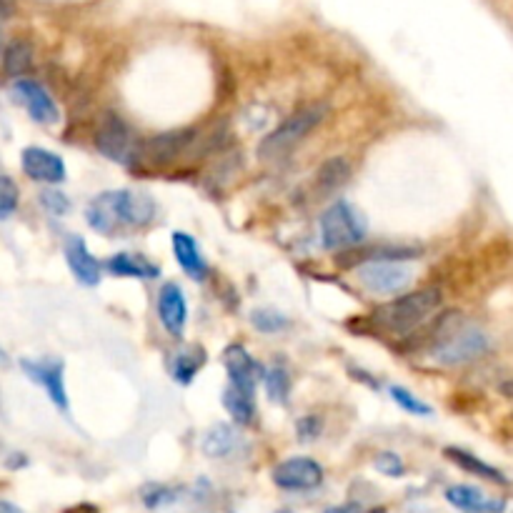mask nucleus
Returning <instances> with one entry per match:
<instances>
[{"instance_id":"obj_1","label":"nucleus","mask_w":513,"mask_h":513,"mask_svg":"<svg viewBox=\"0 0 513 513\" xmlns=\"http://www.w3.org/2000/svg\"><path fill=\"white\" fill-rule=\"evenodd\" d=\"M441 301V288H418V291L378 306L373 313V321L388 333H413L416 328H423L428 321H433L436 311L441 308Z\"/></svg>"},{"instance_id":"obj_2","label":"nucleus","mask_w":513,"mask_h":513,"mask_svg":"<svg viewBox=\"0 0 513 513\" xmlns=\"http://www.w3.org/2000/svg\"><path fill=\"white\" fill-rule=\"evenodd\" d=\"M366 231V218L348 201H336L321 216V243L328 251H351L363 243Z\"/></svg>"},{"instance_id":"obj_3","label":"nucleus","mask_w":513,"mask_h":513,"mask_svg":"<svg viewBox=\"0 0 513 513\" xmlns=\"http://www.w3.org/2000/svg\"><path fill=\"white\" fill-rule=\"evenodd\" d=\"M326 116H328V106H323V103L301 108V111H296L293 116H288L276 131H271L266 138H263L261 146H258V153H261L263 158L283 156V153L291 151L293 146H298V143L313 131V128L321 126Z\"/></svg>"},{"instance_id":"obj_4","label":"nucleus","mask_w":513,"mask_h":513,"mask_svg":"<svg viewBox=\"0 0 513 513\" xmlns=\"http://www.w3.org/2000/svg\"><path fill=\"white\" fill-rule=\"evenodd\" d=\"M488 336L476 326L456 323L451 331L443 333L431 346V356L443 366H463V363L478 361L488 351Z\"/></svg>"},{"instance_id":"obj_5","label":"nucleus","mask_w":513,"mask_h":513,"mask_svg":"<svg viewBox=\"0 0 513 513\" xmlns=\"http://www.w3.org/2000/svg\"><path fill=\"white\" fill-rule=\"evenodd\" d=\"M96 148L116 163H133L141 156L136 133L131 131L126 121L118 113H103L96 128Z\"/></svg>"},{"instance_id":"obj_6","label":"nucleus","mask_w":513,"mask_h":513,"mask_svg":"<svg viewBox=\"0 0 513 513\" xmlns=\"http://www.w3.org/2000/svg\"><path fill=\"white\" fill-rule=\"evenodd\" d=\"M356 278L366 291L378 293V296H391L401 293L411 283V268L396 261H373L356 266Z\"/></svg>"},{"instance_id":"obj_7","label":"nucleus","mask_w":513,"mask_h":513,"mask_svg":"<svg viewBox=\"0 0 513 513\" xmlns=\"http://www.w3.org/2000/svg\"><path fill=\"white\" fill-rule=\"evenodd\" d=\"M271 478L283 491H313L323 483V466L308 456H291L273 468Z\"/></svg>"},{"instance_id":"obj_8","label":"nucleus","mask_w":513,"mask_h":513,"mask_svg":"<svg viewBox=\"0 0 513 513\" xmlns=\"http://www.w3.org/2000/svg\"><path fill=\"white\" fill-rule=\"evenodd\" d=\"M13 96H16V101L26 108L28 116L36 123H43V126H51V123H56L58 116H61L51 93H48L38 81H31V78H18V81L13 83Z\"/></svg>"},{"instance_id":"obj_9","label":"nucleus","mask_w":513,"mask_h":513,"mask_svg":"<svg viewBox=\"0 0 513 513\" xmlns=\"http://www.w3.org/2000/svg\"><path fill=\"white\" fill-rule=\"evenodd\" d=\"M21 368L28 373L33 383L46 388L48 398H51L53 406L68 408V393H66V378H63V363L53 361V358H38V361H31V358H23Z\"/></svg>"},{"instance_id":"obj_10","label":"nucleus","mask_w":513,"mask_h":513,"mask_svg":"<svg viewBox=\"0 0 513 513\" xmlns=\"http://www.w3.org/2000/svg\"><path fill=\"white\" fill-rule=\"evenodd\" d=\"M21 166L23 173H26L31 181L48 183V186H58V183L66 181L68 176L63 158L41 146H28L26 151L21 153Z\"/></svg>"},{"instance_id":"obj_11","label":"nucleus","mask_w":513,"mask_h":513,"mask_svg":"<svg viewBox=\"0 0 513 513\" xmlns=\"http://www.w3.org/2000/svg\"><path fill=\"white\" fill-rule=\"evenodd\" d=\"M86 218L88 226L103 236H111L118 228L126 226L123 223V191H106L93 198L86 208Z\"/></svg>"},{"instance_id":"obj_12","label":"nucleus","mask_w":513,"mask_h":513,"mask_svg":"<svg viewBox=\"0 0 513 513\" xmlns=\"http://www.w3.org/2000/svg\"><path fill=\"white\" fill-rule=\"evenodd\" d=\"M158 318H161L163 328H166L173 338L183 336L188 321V303L186 293H183V288L178 286V283H163L161 293H158Z\"/></svg>"},{"instance_id":"obj_13","label":"nucleus","mask_w":513,"mask_h":513,"mask_svg":"<svg viewBox=\"0 0 513 513\" xmlns=\"http://www.w3.org/2000/svg\"><path fill=\"white\" fill-rule=\"evenodd\" d=\"M446 501L453 508L463 513H503L506 511V501L496 496H488L481 488L466 486V483H458V486L446 488Z\"/></svg>"},{"instance_id":"obj_14","label":"nucleus","mask_w":513,"mask_h":513,"mask_svg":"<svg viewBox=\"0 0 513 513\" xmlns=\"http://www.w3.org/2000/svg\"><path fill=\"white\" fill-rule=\"evenodd\" d=\"M63 253H66V263L68 268H71L73 276H76L78 283H83V286L88 288L101 283V263H98L96 256L88 251L86 241H83L81 236L68 238Z\"/></svg>"},{"instance_id":"obj_15","label":"nucleus","mask_w":513,"mask_h":513,"mask_svg":"<svg viewBox=\"0 0 513 513\" xmlns=\"http://www.w3.org/2000/svg\"><path fill=\"white\" fill-rule=\"evenodd\" d=\"M223 358H226V371L228 378H231V388L253 398L258 383V363L253 361L251 353L243 346H231Z\"/></svg>"},{"instance_id":"obj_16","label":"nucleus","mask_w":513,"mask_h":513,"mask_svg":"<svg viewBox=\"0 0 513 513\" xmlns=\"http://www.w3.org/2000/svg\"><path fill=\"white\" fill-rule=\"evenodd\" d=\"M171 248L178 266H181L188 276L196 278V281H203V278L208 276V263L206 258H203V251L196 243V238L188 236V233L183 231H176L171 236Z\"/></svg>"},{"instance_id":"obj_17","label":"nucleus","mask_w":513,"mask_h":513,"mask_svg":"<svg viewBox=\"0 0 513 513\" xmlns=\"http://www.w3.org/2000/svg\"><path fill=\"white\" fill-rule=\"evenodd\" d=\"M418 248L408 246H371V248H351V251L343 253V266H361V263H373V261H408V258H416Z\"/></svg>"},{"instance_id":"obj_18","label":"nucleus","mask_w":513,"mask_h":513,"mask_svg":"<svg viewBox=\"0 0 513 513\" xmlns=\"http://www.w3.org/2000/svg\"><path fill=\"white\" fill-rule=\"evenodd\" d=\"M443 456H446L451 463H456L458 468H463L466 473H471V476L486 478V481L498 483V486H508L506 473H501L496 466H491V463L483 461V458L473 456L471 451H463V448L448 446L446 451H443Z\"/></svg>"},{"instance_id":"obj_19","label":"nucleus","mask_w":513,"mask_h":513,"mask_svg":"<svg viewBox=\"0 0 513 513\" xmlns=\"http://www.w3.org/2000/svg\"><path fill=\"white\" fill-rule=\"evenodd\" d=\"M106 268L116 276L126 278H143V281H151L161 273V268L156 263L148 261L146 256H136V253H116L106 261Z\"/></svg>"},{"instance_id":"obj_20","label":"nucleus","mask_w":513,"mask_h":513,"mask_svg":"<svg viewBox=\"0 0 513 513\" xmlns=\"http://www.w3.org/2000/svg\"><path fill=\"white\" fill-rule=\"evenodd\" d=\"M156 218V203L143 191H123V223L143 228Z\"/></svg>"},{"instance_id":"obj_21","label":"nucleus","mask_w":513,"mask_h":513,"mask_svg":"<svg viewBox=\"0 0 513 513\" xmlns=\"http://www.w3.org/2000/svg\"><path fill=\"white\" fill-rule=\"evenodd\" d=\"M206 366V351H203L201 346H186L181 348V351L173 356V381L183 383V386H188V383L196 378V373L201 371V368Z\"/></svg>"},{"instance_id":"obj_22","label":"nucleus","mask_w":513,"mask_h":513,"mask_svg":"<svg viewBox=\"0 0 513 513\" xmlns=\"http://www.w3.org/2000/svg\"><path fill=\"white\" fill-rule=\"evenodd\" d=\"M33 66V46L23 38L8 43L6 51H3V71L11 78H23Z\"/></svg>"},{"instance_id":"obj_23","label":"nucleus","mask_w":513,"mask_h":513,"mask_svg":"<svg viewBox=\"0 0 513 513\" xmlns=\"http://www.w3.org/2000/svg\"><path fill=\"white\" fill-rule=\"evenodd\" d=\"M236 443L238 438L236 433H233V428L226 426V423H216V426L206 433V438H203V451L211 458H223L236 448Z\"/></svg>"},{"instance_id":"obj_24","label":"nucleus","mask_w":513,"mask_h":513,"mask_svg":"<svg viewBox=\"0 0 513 513\" xmlns=\"http://www.w3.org/2000/svg\"><path fill=\"white\" fill-rule=\"evenodd\" d=\"M351 176V166H348L343 158H331L328 163H323V168L318 171V191L321 193H333L343 186Z\"/></svg>"},{"instance_id":"obj_25","label":"nucleus","mask_w":513,"mask_h":513,"mask_svg":"<svg viewBox=\"0 0 513 513\" xmlns=\"http://www.w3.org/2000/svg\"><path fill=\"white\" fill-rule=\"evenodd\" d=\"M223 406H226L228 416H231L236 423H241V426H248V423L253 421V416H256L253 398L246 396V393L236 391V388L231 386L223 391Z\"/></svg>"},{"instance_id":"obj_26","label":"nucleus","mask_w":513,"mask_h":513,"mask_svg":"<svg viewBox=\"0 0 513 513\" xmlns=\"http://www.w3.org/2000/svg\"><path fill=\"white\" fill-rule=\"evenodd\" d=\"M263 383H266V393L273 403H286L291 396V376L283 366L268 368Z\"/></svg>"},{"instance_id":"obj_27","label":"nucleus","mask_w":513,"mask_h":513,"mask_svg":"<svg viewBox=\"0 0 513 513\" xmlns=\"http://www.w3.org/2000/svg\"><path fill=\"white\" fill-rule=\"evenodd\" d=\"M391 398L396 406H401L406 413H413V416H431L433 408L428 403H423L421 398L413 396L408 388L403 386H391Z\"/></svg>"},{"instance_id":"obj_28","label":"nucleus","mask_w":513,"mask_h":513,"mask_svg":"<svg viewBox=\"0 0 513 513\" xmlns=\"http://www.w3.org/2000/svg\"><path fill=\"white\" fill-rule=\"evenodd\" d=\"M21 203V191H18L16 181L8 176H0V218H8L18 211Z\"/></svg>"},{"instance_id":"obj_29","label":"nucleus","mask_w":513,"mask_h":513,"mask_svg":"<svg viewBox=\"0 0 513 513\" xmlns=\"http://www.w3.org/2000/svg\"><path fill=\"white\" fill-rule=\"evenodd\" d=\"M253 326L263 333H278L288 326V318L273 308H261V311H253Z\"/></svg>"},{"instance_id":"obj_30","label":"nucleus","mask_w":513,"mask_h":513,"mask_svg":"<svg viewBox=\"0 0 513 513\" xmlns=\"http://www.w3.org/2000/svg\"><path fill=\"white\" fill-rule=\"evenodd\" d=\"M373 468H376L378 473H383V476H388V478H398V476H403V473H406L403 458L398 456V453H393V451L376 453V458H373Z\"/></svg>"},{"instance_id":"obj_31","label":"nucleus","mask_w":513,"mask_h":513,"mask_svg":"<svg viewBox=\"0 0 513 513\" xmlns=\"http://www.w3.org/2000/svg\"><path fill=\"white\" fill-rule=\"evenodd\" d=\"M41 206L46 208L48 213H53V216H63V213H68V208H71V201H68L61 191H56V188H46V191L41 193Z\"/></svg>"},{"instance_id":"obj_32","label":"nucleus","mask_w":513,"mask_h":513,"mask_svg":"<svg viewBox=\"0 0 513 513\" xmlns=\"http://www.w3.org/2000/svg\"><path fill=\"white\" fill-rule=\"evenodd\" d=\"M173 498H176V493L166 486H148L146 491H143V503H146L148 508H161L166 506V503H171Z\"/></svg>"},{"instance_id":"obj_33","label":"nucleus","mask_w":513,"mask_h":513,"mask_svg":"<svg viewBox=\"0 0 513 513\" xmlns=\"http://www.w3.org/2000/svg\"><path fill=\"white\" fill-rule=\"evenodd\" d=\"M296 431H298V436H301V441H313V438L321 436V431H323L321 416H303V418H298Z\"/></svg>"},{"instance_id":"obj_34","label":"nucleus","mask_w":513,"mask_h":513,"mask_svg":"<svg viewBox=\"0 0 513 513\" xmlns=\"http://www.w3.org/2000/svg\"><path fill=\"white\" fill-rule=\"evenodd\" d=\"M323 513H363V508L358 503H341V506H331Z\"/></svg>"},{"instance_id":"obj_35","label":"nucleus","mask_w":513,"mask_h":513,"mask_svg":"<svg viewBox=\"0 0 513 513\" xmlns=\"http://www.w3.org/2000/svg\"><path fill=\"white\" fill-rule=\"evenodd\" d=\"M0 513H23L16 503L11 501H0Z\"/></svg>"},{"instance_id":"obj_36","label":"nucleus","mask_w":513,"mask_h":513,"mask_svg":"<svg viewBox=\"0 0 513 513\" xmlns=\"http://www.w3.org/2000/svg\"><path fill=\"white\" fill-rule=\"evenodd\" d=\"M501 393H503V396H508V398H513V378H511V381H506V383H501Z\"/></svg>"},{"instance_id":"obj_37","label":"nucleus","mask_w":513,"mask_h":513,"mask_svg":"<svg viewBox=\"0 0 513 513\" xmlns=\"http://www.w3.org/2000/svg\"><path fill=\"white\" fill-rule=\"evenodd\" d=\"M278 513H291V511H278Z\"/></svg>"},{"instance_id":"obj_38","label":"nucleus","mask_w":513,"mask_h":513,"mask_svg":"<svg viewBox=\"0 0 513 513\" xmlns=\"http://www.w3.org/2000/svg\"><path fill=\"white\" fill-rule=\"evenodd\" d=\"M0 48H3V41H0Z\"/></svg>"}]
</instances>
